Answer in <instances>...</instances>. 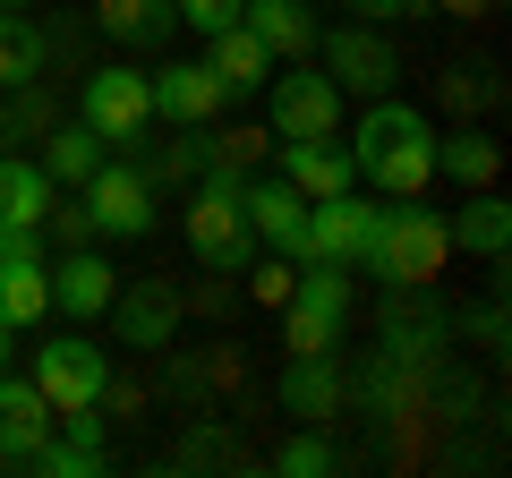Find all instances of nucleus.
<instances>
[{
    "label": "nucleus",
    "instance_id": "30",
    "mask_svg": "<svg viewBox=\"0 0 512 478\" xmlns=\"http://www.w3.org/2000/svg\"><path fill=\"white\" fill-rule=\"evenodd\" d=\"M282 470H291V478L333 470V444H325V436H299V444H282Z\"/></svg>",
    "mask_w": 512,
    "mask_h": 478
},
{
    "label": "nucleus",
    "instance_id": "27",
    "mask_svg": "<svg viewBox=\"0 0 512 478\" xmlns=\"http://www.w3.org/2000/svg\"><path fill=\"white\" fill-rule=\"evenodd\" d=\"M94 163H103V137L86 129V120H77V129H52V163H43V180H69V188H86L94 180Z\"/></svg>",
    "mask_w": 512,
    "mask_h": 478
},
{
    "label": "nucleus",
    "instance_id": "21",
    "mask_svg": "<svg viewBox=\"0 0 512 478\" xmlns=\"http://www.w3.org/2000/svg\"><path fill=\"white\" fill-rule=\"evenodd\" d=\"M282 410L308 427H325L333 410H342V376H333V350L325 359H291V376H282Z\"/></svg>",
    "mask_w": 512,
    "mask_h": 478
},
{
    "label": "nucleus",
    "instance_id": "22",
    "mask_svg": "<svg viewBox=\"0 0 512 478\" xmlns=\"http://www.w3.org/2000/svg\"><path fill=\"white\" fill-rule=\"evenodd\" d=\"M43 214H52V180L18 154H0V231H43Z\"/></svg>",
    "mask_w": 512,
    "mask_h": 478
},
{
    "label": "nucleus",
    "instance_id": "33",
    "mask_svg": "<svg viewBox=\"0 0 512 478\" xmlns=\"http://www.w3.org/2000/svg\"><path fill=\"white\" fill-rule=\"evenodd\" d=\"M350 9H359V18H419L427 0H350Z\"/></svg>",
    "mask_w": 512,
    "mask_h": 478
},
{
    "label": "nucleus",
    "instance_id": "28",
    "mask_svg": "<svg viewBox=\"0 0 512 478\" xmlns=\"http://www.w3.org/2000/svg\"><path fill=\"white\" fill-rule=\"evenodd\" d=\"M265 146H274V129H222V137H205V171L214 180H248L265 163Z\"/></svg>",
    "mask_w": 512,
    "mask_h": 478
},
{
    "label": "nucleus",
    "instance_id": "7",
    "mask_svg": "<svg viewBox=\"0 0 512 478\" xmlns=\"http://www.w3.org/2000/svg\"><path fill=\"white\" fill-rule=\"evenodd\" d=\"M265 86H274V111H265V129H274V137H333V120H342V86H333L325 69L299 60L291 77H265Z\"/></svg>",
    "mask_w": 512,
    "mask_h": 478
},
{
    "label": "nucleus",
    "instance_id": "26",
    "mask_svg": "<svg viewBox=\"0 0 512 478\" xmlns=\"http://www.w3.org/2000/svg\"><path fill=\"white\" fill-rule=\"evenodd\" d=\"M436 103L453 111V120H470V111L504 103V86H495V69H487V60H470V69H461V60H453V69L436 77Z\"/></svg>",
    "mask_w": 512,
    "mask_h": 478
},
{
    "label": "nucleus",
    "instance_id": "12",
    "mask_svg": "<svg viewBox=\"0 0 512 478\" xmlns=\"http://www.w3.org/2000/svg\"><path fill=\"white\" fill-rule=\"evenodd\" d=\"M325 43V69H333V86L342 94H393V43L376 35V26H342V35H316Z\"/></svg>",
    "mask_w": 512,
    "mask_h": 478
},
{
    "label": "nucleus",
    "instance_id": "6",
    "mask_svg": "<svg viewBox=\"0 0 512 478\" xmlns=\"http://www.w3.org/2000/svg\"><path fill=\"white\" fill-rule=\"evenodd\" d=\"M146 120H154L146 69H94V77H86V129L103 137V146H137Z\"/></svg>",
    "mask_w": 512,
    "mask_h": 478
},
{
    "label": "nucleus",
    "instance_id": "13",
    "mask_svg": "<svg viewBox=\"0 0 512 478\" xmlns=\"http://www.w3.org/2000/svg\"><path fill=\"white\" fill-rule=\"evenodd\" d=\"M367 231H376V205L367 197H316L308 205V257H333V265H359L367 257ZM299 257V265H308Z\"/></svg>",
    "mask_w": 512,
    "mask_h": 478
},
{
    "label": "nucleus",
    "instance_id": "4",
    "mask_svg": "<svg viewBox=\"0 0 512 478\" xmlns=\"http://www.w3.org/2000/svg\"><path fill=\"white\" fill-rule=\"evenodd\" d=\"M188 248H197L214 274H239L256 248L248 214H239V180H214V171H197V197H188Z\"/></svg>",
    "mask_w": 512,
    "mask_h": 478
},
{
    "label": "nucleus",
    "instance_id": "18",
    "mask_svg": "<svg viewBox=\"0 0 512 478\" xmlns=\"http://www.w3.org/2000/svg\"><path fill=\"white\" fill-rule=\"evenodd\" d=\"M111 291H120V274H111L94 248H69V257L52 265V308H60V316H103Z\"/></svg>",
    "mask_w": 512,
    "mask_h": 478
},
{
    "label": "nucleus",
    "instance_id": "23",
    "mask_svg": "<svg viewBox=\"0 0 512 478\" xmlns=\"http://www.w3.org/2000/svg\"><path fill=\"white\" fill-rule=\"evenodd\" d=\"M205 60H214V77H222V86H231V94H256V86H265V77L282 69V60L265 52V43L248 35V26H222V35H214V52H205Z\"/></svg>",
    "mask_w": 512,
    "mask_h": 478
},
{
    "label": "nucleus",
    "instance_id": "11",
    "mask_svg": "<svg viewBox=\"0 0 512 478\" xmlns=\"http://www.w3.org/2000/svg\"><path fill=\"white\" fill-rule=\"evenodd\" d=\"M154 120H171V129H205L222 103H231V86L214 77V60H180V69H154Z\"/></svg>",
    "mask_w": 512,
    "mask_h": 478
},
{
    "label": "nucleus",
    "instance_id": "3",
    "mask_svg": "<svg viewBox=\"0 0 512 478\" xmlns=\"http://www.w3.org/2000/svg\"><path fill=\"white\" fill-rule=\"evenodd\" d=\"M342 316H350V265L308 257L299 282H291V299H282V342H291V359H325L342 342Z\"/></svg>",
    "mask_w": 512,
    "mask_h": 478
},
{
    "label": "nucleus",
    "instance_id": "19",
    "mask_svg": "<svg viewBox=\"0 0 512 478\" xmlns=\"http://www.w3.org/2000/svg\"><path fill=\"white\" fill-rule=\"evenodd\" d=\"M94 26H103L111 43H137V52H154V43L180 35V9H171V0H94Z\"/></svg>",
    "mask_w": 512,
    "mask_h": 478
},
{
    "label": "nucleus",
    "instance_id": "16",
    "mask_svg": "<svg viewBox=\"0 0 512 478\" xmlns=\"http://www.w3.org/2000/svg\"><path fill=\"white\" fill-rule=\"evenodd\" d=\"M282 180L316 205V197H342V188L359 180V163H350V146H333V137H282Z\"/></svg>",
    "mask_w": 512,
    "mask_h": 478
},
{
    "label": "nucleus",
    "instance_id": "14",
    "mask_svg": "<svg viewBox=\"0 0 512 478\" xmlns=\"http://www.w3.org/2000/svg\"><path fill=\"white\" fill-rule=\"evenodd\" d=\"M52 427H60V410L43 402L35 385H9V376H0V470H26V461L52 444Z\"/></svg>",
    "mask_w": 512,
    "mask_h": 478
},
{
    "label": "nucleus",
    "instance_id": "36",
    "mask_svg": "<svg viewBox=\"0 0 512 478\" xmlns=\"http://www.w3.org/2000/svg\"><path fill=\"white\" fill-rule=\"evenodd\" d=\"M0 9H35V0H0Z\"/></svg>",
    "mask_w": 512,
    "mask_h": 478
},
{
    "label": "nucleus",
    "instance_id": "35",
    "mask_svg": "<svg viewBox=\"0 0 512 478\" xmlns=\"http://www.w3.org/2000/svg\"><path fill=\"white\" fill-rule=\"evenodd\" d=\"M0 368H9V316H0Z\"/></svg>",
    "mask_w": 512,
    "mask_h": 478
},
{
    "label": "nucleus",
    "instance_id": "20",
    "mask_svg": "<svg viewBox=\"0 0 512 478\" xmlns=\"http://www.w3.org/2000/svg\"><path fill=\"white\" fill-rule=\"evenodd\" d=\"M436 171L461 188H495V171H504V146H495L487 129H470V120H453V137H436Z\"/></svg>",
    "mask_w": 512,
    "mask_h": 478
},
{
    "label": "nucleus",
    "instance_id": "9",
    "mask_svg": "<svg viewBox=\"0 0 512 478\" xmlns=\"http://www.w3.org/2000/svg\"><path fill=\"white\" fill-rule=\"evenodd\" d=\"M0 316H9V333L52 316V274L35 257V231H0Z\"/></svg>",
    "mask_w": 512,
    "mask_h": 478
},
{
    "label": "nucleus",
    "instance_id": "5",
    "mask_svg": "<svg viewBox=\"0 0 512 478\" xmlns=\"http://www.w3.org/2000/svg\"><path fill=\"white\" fill-rule=\"evenodd\" d=\"M103 385H111V359L86 342V333H52V342L35 350V393L60 410V419H69V410H94Z\"/></svg>",
    "mask_w": 512,
    "mask_h": 478
},
{
    "label": "nucleus",
    "instance_id": "29",
    "mask_svg": "<svg viewBox=\"0 0 512 478\" xmlns=\"http://www.w3.org/2000/svg\"><path fill=\"white\" fill-rule=\"evenodd\" d=\"M180 9V26H197V35H222V26H239V0H171Z\"/></svg>",
    "mask_w": 512,
    "mask_h": 478
},
{
    "label": "nucleus",
    "instance_id": "32",
    "mask_svg": "<svg viewBox=\"0 0 512 478\" xmlns=\"http://www.w3.org/2000/svg\"><path fill=\"white\" fill-rule=\"evenodd\" d=\"M43 222H60V239H77V248H94V214H86V205H52Z\"/></svg>",
    "mask_w": 512,
    "mask_h": 478
},
{
    "label": "nucleus",
    "instance_id": "25",
    "mask_svg": "<svg viewBox=\"0 0 512 478\" xmlns=\"http://www.w3.org/2000/svg\"><path fill=\"white\" fill-rule=\"evenodd\" d=\"M444 231H453L461 248H478V257H504V239H512V205L495 197V188H470L461 222H444Z\"/></svg>",
    "mask_w": 512,
    "mask_h": 478
},
{
    "label": "nucleus",
    "instance_id": "15",
    "mask_svg": "<svg viewBox=\"0 0 512 478\" xmlns=\"http://www.w3.org/2000/svg\"><path fill=\"white\" fill-rule=\"evenodd\" d=\"M103 316H120L128 350H163L171 325H180V291H171V282H128V291H111Z\"/></svg>",
    "mask_w": 512,
    "mask_h": 478
},
{
    "label": "nucleus",
    "instance_id": "10",
    "mask_svg": "<svg viewBox=\"0 0 512 478\" xmlns=\"http://www.w3.org/2000/svg\"><path fill=\"white\" fill-rule=\"evenodd\" d=\"M239 214H248L256 239H274L282 257H308V197H299L291 180H239Z\"/></svg>",
    "mask_w": 512,
    "mask_h": 478
},
{
    "label": "nucleus",
    "instance_id": "17",
    "mask_svg": "<svg viewBox=\"0 0 512 478\" xmlns=\"http://www.w3.org/2000/svg\"><path fill=\"white\" fill-rule=\"evenodd\" d=\"M239 26L274 60H308L316 52V0H239Z\"/></svg>",
    "mask_w": 512,
    "mask_h": 478
},
{
    "label": "nucleus",
    "instance_id": "31",
    "mask_svg": "<svg viewBox=\"0 0 512 478\" xmlns=\"http://www.w3.org/2000/svg\"><path fill=\"white\" fill-rule=\"evenodd\" d=\"M291 282H299V265H256V282H248V291H256V308H282V299H291Z\"/></svg>",
    "mask_w": 512,
    "mask_h": 478
},
{
    "label": "nucleus",
    "instance_id": "34",
    "mask_svg": "<svg viewBox=\"0 0 512 478\" xmlns=\"http://www.w3.org/2000/svg\"><path fill=\"white\" fill-rule=\"evenodd\" d=\"M436 9H453V18H487L495 0H436Z\"/></svg>",
    "mask_w": 512,
    "mask_h": 478
},
{
    "label": "nucleus",
    "instance_id": "2",
    "mask_svg": "<svg viewBox=\"0 0 512 478\" xmlns=\"http://www.w3.org/2000/svg\"><path fill=\"white\" fill-rule=\"evenodd\" d=\"M444 257H453V231H444V214H427L419 197H393V205H376V231H367V274L376 282H393V291H427V282L444 274Z\"/></svg>",
    "mask_w": 512,
    "mask_h": 478
},
{
    "label": "nucleus",
    "instance_id": "24",
    "mask_svg": "<svg viewBox=\"0 0 512 478\" xmlns=\"http://www.w3.org/2000/svg\"><path fill=\"white\" fill-rule=\"evenodd\" d=\"M43 26L26 18V9H0V86L18 94V86H35V69H43Z\"/></svg>",
    "mask_w": 512,
    "mask_h": 478
},
{
    "label": "nucleus",
    "instance_id": "8",
    "mask_svg": "<svg viewBox=\"0 0 512 478\" xmlns=\"http://www.w3.org/2000/svg\"><path fill=\"white\" fill-rule=\"evenodd\" d=\"M86 214H94V231L146 239V231H154V180H146V171H128V163H94Z\"/></svg>",
    "mask_w": 512,
    "mask_h": 478
},
{
    "label": "nucleus",
    "instance_id": "1",
    "mask_svg": "<svg viewBox=\"0 0 512 478\" xmlns=\"http://www.w3.org/2000/svg\"><path fill=\"white\" fill-rule=\"evenodd\" d=\"M350 163H359V180H376L384 197H419V188L436 180V129H427L410 103L376 94L367 120H359V137H350Z\"/></svg>",
    "mask_w": 512,
    "mask_h": 478
}]
</instances>
